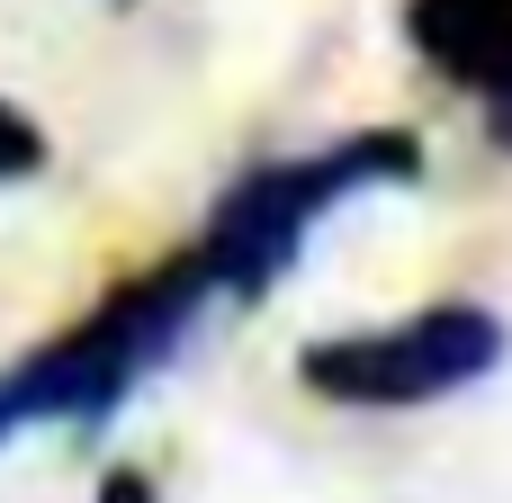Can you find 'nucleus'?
<instances>
[{"instance_id": "f03ea898", "label": "nucleus", "mask_w": 512, "mask_h": 503, "mask_svg": "<svg viewBox=\"0 0 512 503\" xmlns=\"http://www.w3.org/2000/svg\"><path fill=\"white\" fill-rule=\"evenodd\" d=\"M423 180V135L414 126H369V135H342V144H315V153H279V162H252L198 225V261L216 270L225 306H261L315 243V225L360 198V189H405Z\"/></svg>"}, {"instance_id": "f257e3e1", "label": "nucleus", "mask_w": 512, "mask_h": 503, "mask_svg": "<svg viewBox=\"0 0 512 503\" xmlns=\"http://www.w3.org/2000/svg\"><path fill=\"white\" fill-rule=\"evenodd\" d=\"M207 306H225V288L198 261V243L153 261V270H135V279H117L72 333H54V342H36L27 360L0 369V450L18 432H36V423H108L198 333Z\"/></svg>"}, {"instance_id": "0eeeda50", "label": "nucleus", "mask_w": 512, "mask_h": 503, "mask_svg": "<svg viewBox=\"0 0 512 503\" xmlns=\"http://www.w3.org/2000/svg\"><path fill=\"white\" fill-rule=\"evenodd\" d=\"M99 503H162V495H153L144 468H108V477H99Z\"/></svg>"}, {"instance_id": "20e7f679", "label": "nucleus", "mask_w": 512, "mask_h": 503, "mask_svg": "<svg viewBox=\"0 0 512 503\" xmlns=\"http://www.w3.org/2000/svg\"><path fill=\"white\" fill-rule=\"evenodd\" d=\"M405 36L432 72H450L468 99L512 63V0H414Z\"/></svg>"}, {"instance_id": "7ed1b4c3", "label": "nucleus", "mask_w": 512, "mask_h": 503, "mask_svg": "<svg viewBox=\"0 0 512 503\" xmlns=\"http://www.w3.org/2000/svg\"><path fill=\"white\" fill-rule=\"evenodd\" d=\"M512 360V324L477 297H441L414 306L396 324H360V333H324L297 351V387L324 405H360V414H414L441 396L486 387Z\"/></svg>"}, {"instance_id": "423d86ee", "label": "nucleus", "mask_w": 512, "mask_h": 503, "mask_svg": "<svg viewBox=\"0 0 512 503\" xmlns=\"http://www.w3.org/2000/svg\"><path fill=\"white\" fill-rule=\"evenodd\" d=\"M477 117H486V144H495V153H512V63L477 90Z\"/></svg>"}, {"instance_id": "39448f33", "label": "nucleus", "mask_w": 512, "mask_h": 503, "mask_svg": "<svg viewBox=\"0 0 512 503\" xmlns=\"http://www.w3.org/2000/svg\"><path fill=\"white\" fill-rule=\"evenodd\" d=\"M45 153H54V144H45V126H36L27 108H9V99H0V189H9V180H36V171H45Z\"/></svg>"}]
</instances>
